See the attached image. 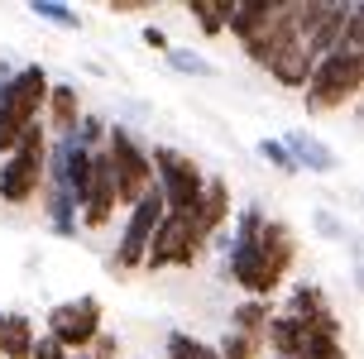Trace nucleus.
Returning <instances> with one entry per match:
<instances>
[{
  "label": "nucleus",
  "instance_id": "nucleus-5",
  "mask_svg": "<svg viewBox=\"0 0 364 359\" xmlns=\"http://www.w3.org/2000/svg\"><path fill=\"white\" fill-rule=\"evenodd\" d=\"M201 250H206V235L197 230L192 211H168L164 220H159L154 240H149L144 264L149 269H192Z\"/></svg>",
  "mask_w": 364,
  "mask_h": 359
},
{
  "label": "nucleus",
  "instance_id": "nucleus-10",
  "mask_svg": "<svg viewBox=\"0 0 364 359\" xmlns=\"http://www.w3.org/2000/svg\"><path fill=\"white\" fill-rule=\"evenodd\" d=\"M264 68L273 72V77H278V82H283V87H307V77H311V68H316V63H311V53H307V43H302V38H297V29H292L288 38H278V43H273V53L264 58Z\"/></svg>",
  "mask_w": 364,
  "mask_h": 359
},
{
  "label": "nucleus",
  "instance_id": "nucleus-4",
  "mask_svg": "<svg viewBox=\"0 0 364 359\" xmlns=\"http://www.w3.org/2000/svg\"><path fill=\"white\" fill-rule=\"evenodd\" d=\"M106 163H110V182H115V201L134 206L154 187V163H149V154L139 149V139L129 129L120 125L106 129Z\"/></svg>",
  "mask_w": 364,
  "mask_h": 359
},
{
  "label": "nucleus",
  "instance_id": "nucleus-28",
  "mask_svg": "<svg viewBox=\"0 0 364 359\" xmlns=\"http://www.w3.org/2000/svg\"><path fill=\"white\" fill-rule=\"evenodd\" d=\"M144 43H149V48H168V34H164V29H154V24H149V29H144Z\"/></svg>",
  "mask_w": 364,
  "mask_h": 359
},
{
  "label": "nucleus",
  "instance_id": "nucleus-15",
  "mask_svg": "<svg viewBox=\"0 0 364 359\" xmlns=\"http://www.w3.org/2000/svg\"><path fill=\"white\" fill-rule=\"evenodd\" d=\"M326 311L331 306H326V297H321V287L316 283H297L283 316H292V321H316V316H326Z\"/></svg>",
  "mask_w": 364,
  "mask_h": 359
},
{
  "label": "nucleus",
  "instance_id": "nucleus-1",
  "mask_svg": "<svg viewBox=\"0 0 364 359\" xmlns=\"http://www.w3.org/2000/svg\"><path fill=\"white\" fill-rule=\"evenodd\" d=\"M43 96H48V72L38 68V63H29V68H19L10 77L5 101H0V154H10L19 144V134L38 125Z\"/></svg>",
  "mask_w": 364,
  "mask_h": 359
},
{
  "label": "nucleus",
  "instance_id": "nucleus-3",
  "mask_svg": "<svg viewBox=\"0 0 364 359\" xmlns=\"http://www.w3.org/2000/svg\"><path fill=\"white\" fill-rule=\"evenodd\" d=\"M364 82V53H326L307 77V110H336L360 96Z\"/></svg>",
  "mask_w": 364,
  "mask_h": 359
},
{
  "label": "nucleus",
  "instance_id": "nucleus-9",
  "mask_svg": "<svg viewBox=\"0 0 364 359\" xmlns=\"http://www.w3.org/2000/svg\"><path fill=\"white\" fill-rule=\"evenodd\" d=\"M255 245H259V264H264V283L273 292V287L283 283V273L292 269V259H297V240H292V230L283 220H264Z\"/></svg>",
  "mask_w": 364,
  "mask_h": 359
},
{
  "label": "nucleus",
  "instance_id": "nucleus-12",
  "mask_svg": "<svg viewBox=\"0 0 364 359\" xmlns=\"http://www.w3.org/2000/svg\"><path fill=\"white\" fill-rule=\"evenodd\" d=\"M283 149L292 154V163H297V173L307 168V173H336L341 168V159H336V149H331L326 139H316L311 129H292L288 139H283Z\"/></svg>",
  "mask_w": 364,
  "mask_h": 359
},
{
  "label": "nucleus",
  "instance_id": "nucleus-2",
  "mask_svg": "<svg viewBox=\"0 0 364 359\" xmlns=\"http://www.w3.org/2000/svg\"><path fill=\"white\" fill-rule=\"evenodd\" d=\"M43 159H48L43 125L24 129L19 144L10 149V159L0 163V201H10V206H29V201L38 197V182H43Z\"/></svg>",
  "mask_w": 364,
  "mask_h": 359
},
{
  "label": "nucleus",
  "instance_id": "nucleus-20",
  "mask_svg": "<svg viewBox=\"0 0 364 359\" xmlns=\"http://www.w3.org/2000/svg\"><path fill=\"white\" fill-rule=\"evenodd\" d=\"M225 10H230L225 0H192V19H197L206 34H220L225 29Z\"/></svg>",
  "mask_w": 364,
  "mask_h": 359
},
{
  "label": "nucleus",
  "instance_id": "nucleus-11",
  "mask_svg": "<svg viewBox=\"0 0 364 359\" xmlns=\"http://www.w3.org/2000/svg\"><path fill=\"white\" fill-rule=\"evenodd\" d=\"M110 211H115V182H110V163H106V154H96V149H91V178H87L82 220L96 230V225H106V220H110Z\"/></svg>",
  "mask_w": 364,
  "mask_h": 359
},
{
  "label": "nucleus",
  "instance_id": "nucleus-22",
  "mask_svg": "<svg viewBox=\"0 0 364 359\" xmlns=\"http://www.w3.org/2000/svg\"><path fill=\"white\" fill-rule=\"evenodd\" d=\"M168 63H173L178 72H192V77H216V63L192 53V48H168Z\"/></svg>",
  "mask_w": 364,
  "mask_h": 359
},
{
  "label": "nucleus",
  "instance_id": "nucleus-24",
  "mask_svg": "<svg viewBox=\"0 0 364 359\" xmlns=\"http://www.w3.org/2000/svg\"><path fill=\"white\" fill-rule=\"evenodd\" d=\"M115 355H120V341L101 331L96 341H87V345H82V350H73V355H68V359H115Z\"/></svg>",
  "mask_w": 364,
  "mask_h": 359
},
{
  "label": "nucleus",
  "instance_id": "nucleus-14",
  "mask_svg": "<svg viewBox=\"0 0 364 359\" xmlns=\"http://www.w3.org/2000/svg\"><path fill=\"white\" fill-rule=\"evenodd\" d=\"M34 350V321L24 311H0V359H29Z\"/></svg>",
  "mask_w": 364,
  "mask_h": 359
},
{
  "label": "nucleus",
  "instance_id": "nucleus-6",
  "mask_svg": "<svg viewBox=\"0 0 364 359\" xmlns=\"http://www.w3.org/2000/svg\"><path fill=\"white\" fill-rule=\"evenodd\" d=\"M149 163H154V187H159V197H164L168 211H192L201 197V168L187 154H178V149H154L149 154Z\"/></svg>",
  "mask_w": 364,
  "mask_h": 359
},
{
  "label": "nucleus",
  "instance_id": "nucleus-8",
  "mask_svg": "<svg viewBox=\"0 0 364 359\" xmlns=\"http://www.w3.org/2000/svg\"><path fill=\"white\" fill-rule=\"evenodd\" d=\"M96 336H101V302L96 297H73V302H58L48 311V341H58L68 355Z\"/></svg>",
  "mask_w": 364,
  "mask_h": 359
},
{
  "label": "nucleus",
  "instance_id": "nucleus-23",
  "mask_svg": "<svg viewBox=\"0 0 364 359\" xmlns=\"http://www.w3.org/2000/svg\"><path fill=\"white\" fill-rule=\"evenodd\" d=\"M101 134H106V125H101L96 115H77V125L68 129L63 139H68V144H77V149H91V144L101 139Z\"/></svg>",
  "mask_w": 364,
  "mask_h": 359
},
{
  "label": "nucleus",
  "instance_id": "nucleus-19",
  "mask_svg": "<svg viewBox=\"0 0 364 359\" xmlns=\"http://www.w3.org/2000/svg\"><path fill=\"white\" fill-rule=\"evenodd\" d=\"M29 10H34L38 19H48V24H58V29H82V15H77V10H68L63 0H34Z\"/></svg>",
  "mask_w": 364,
  "mask_h": 359
},
{
  "label": "nucleus",
  "instance_id": "nucleus-17",
  "mask_svg": "<svg viewBox=\"0 0 364 359\" xmlns=\"http://www.w3.org/2000/svg\"><path fill=\"white\" fill-rule=\"evenodd\" d=\"M264 326H269V306L264 302H240L235 316H230V331H240V336H255V341H264Z\"/></svg>",
  "mask_w": 364,
  "mask_h": 359
},
{
  "label": "nucleus",
  "instance_id": "nucleus-13",
  "mask_svg": "<svg viewBox=\"0 0 364 359\" xmlns=\"http://www.w3.org/2000/svg\"><path fill=\"white\" fill-rule=\"evenodd\" d=\"M225 215H230V187H225L220 178H206V182H201L197 206H192V220H197V230L211 240V235H220Z\"/></svg>",
  "mask_w": 364,
  "mask_h": 359
},
{
  "label": "nucleus",
  "instance_id": "nucleus-21",
  "mask_svg": "<svg viewBox=\"0 0 364 359\" xmlns=\"http://www.w3.org/2000/svg\"><path fill=\"white\" fill-rule=\"evenodd\" d=\"M259 345H264V341H255V336L225 331V336H220V345H216V355H220V359H255V355H259Z\"/></svg>",
  "mask_w": 364,
  "mask_h": 359
},
{
  "label": "nucleus",
  "instance_id": "nucleus-27",
  "mask_svg": "<svg viewBox=\"0 0 364 359\" xmlns=\"http://www.w3.org/2000/svg\"><path fill=\"white\" fill-rule=\"evenodd\" d=\"M316 230L326 235V240H341V235H346V225H341L331 211H316Z\"/></svg>",
  "mask_w": 364,
  "mask_h": 359
},
{
  "label": "nucleus",
  "instance_id": "nucleus-7",
  "mask_svg": "<svg viewBox=\"0 0 364 359\" xmlns=\"http://www.w3.org/2000/svg\"><path fill=\"white\" fill-rule=\"evenodd\" d=\"M168 215L164 197H159V187H149L144 197L129 206V220H125V235H120V245H115V269H139L144 264V250L154 230H159V220Z\"/></svg>",
  "mask_w": 364,
  "mask_h": 359
},
{
  "label": "nucleus",
  "instance_id": "nucleus-18",
  "mask_svg": "<svg viewBox=\"0 0 364 359\" xmlns=\"http://www.w3.org/2000/svg\"><path fill=\"white\" fill-rule=\"evenodd\" d=\"M168 359H220V355H216V345H201L197 336L173 331V336H168Z\"/></svg>",
  "mask_w": 364,
  "mask_h": 359
},
{
  "label": "nucleus",
  "instance_id": "nucleus-16",
  "mask_svg": "<svg viewBox=\"0 0 364 359\" xmlns=\"http://www.w3.org/2000/svg\"><path fill=\"white\" fill-rule=\"evenodd\" d=\"M43 106H48V120H53L63 134L77 125V87H68V82H58V87H48V96H43Z\"/></svg>",
  "mask_w": 364,
  "mask_h": 359
},
{
  "label": "nucleus",
  "instance_id": "nucleus-25",
  "mask_svg": "<svg viewBox=\"0 0 364 359\" xmlns=\"http://www.w3.org/2000/svg\"><path fill=\"white\" fill-rule=\"evenodd\" d=\"M259 159H269L273 168H278V173H297V163H292V154L288 149H283V139H259Z\"/></svg>",
  "mask_w": 364,
  "mask_h": 359
},
{
  "label": "nucleus",
  "instance_id": "nucleus-30",
  "mask_svg": "<svg viewBox=\"0 0 364 359\" xmlns=\"http://www.w3.org/2000/svg\"><path fill=\"white\" fill-rule=\"evenodd\" d=\"M10 77H15V68H5V63H0V101H5V87H10Z\"/></svg>",
  "mask_w": 364,
  "mask_h": 359
},
{
  "label": "nucleus",
  "instance_id": "nucleus-29",
  "mask_svg": "<svg viewBox=\"0 0 364 359\" xmlns=\"http://www.w3.org/2000/svg\"><path fill=\"white\" fill-rule=\"evenodd\" d=\"M149 0H115V10H120V15H129V10H144Z\"/></svg>",
  "mask_w": 364,
  "mask_h": 359
},
{
  "label": "nucleus",
  "instance_id": "nucleus-26",
  "mask_svg": "<svg viewBox=\"0 0 364 359\" xmlns=\"http://www.w3.org/2000/svg\"><path fill=\"white\" fill-rule=\"evenodd\" d=\"M29 359H68V350H63L58 341H48V336H38L34 350H29Z\"/></svg>",
  "mask_w": 364,
  "mask_h": 359
}]
</instances>
